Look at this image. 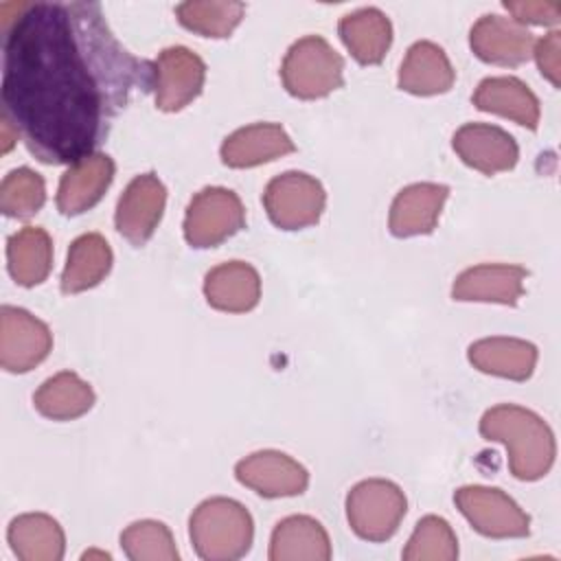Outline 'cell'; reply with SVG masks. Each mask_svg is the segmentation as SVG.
<instances>
[{
    "mask_svg": "<svg viewBox=\"0 0 561 561\" xmlns=\"http://www.w3.org/2000/svg\"><path fill=\"white\" fill-rule=\"evenodd\" d=\"M2 114L46 164H72L107 138L153 61L131 55L99 2H24L2 24Z\"/></svg>",
    "mask_w": 561,
    "mask_h": 561,
    "instance_id": "1",
    "label": "cell"
},
{
    "mask_svg": "<svg viewBox=\"0 0 561 561\" xmlns=\"http://www.w3.org/2000/svg\"><path fill=\"white\" fill-rule=\"evenodd\" d=\"M480 434L506 447L508 469L517 480L535 482L554 462L557 443L550 425L522 405L500 403L489 408L480 419Z\"/></svg>",
    "mask_w": 561,
    "mask_h": 561,
    "instance_id": "2",
    "label": "cell"
},
{
    "mask_svg": "<svg viewBox=\"0 0 561 561\" xmlns=\"http://www.w3.org/2000/svg\"><path fill=\"white\" fill-rule=\"evenodd\" d=\"M188 537L197 557L206 561H234L252 548L254 522L241 502L210 497L193 511Z\"/></svg>",
    "mask_w": 561,
    "mask_h": 561,
    "instance_id": "3",
    "label": "cell"
},
{
    "mask_svg": "<svg viewBox=\"0 0 561 561\" xmlns=\"http://www.w3.org/2000/svg\"><path fill=\"white\" fill-rule=\"evenodd\" d=\"M280 79L296 99H324L344 85V59L324 37L305 35L289 46Z\"/></svg>",
    "mask_w": 561,
    "mask_h": 561,
    "instance_id": "4",
    "label": "cell"
},
{
    "mask_svg": "<svg viewBox=\"0 0 561 561\" xmlns=\"http://www.w3.org/2000/svg\"><path fill=\"white\" fill-rule=\"evenodd\" d=\"M408 500L403 491L383 478L357 482L346 495V519L351 530L366 541L390 539L405 517Z\"/></svg>",
    "mask_w": 561,
    "mask_h": 561,
    "instance_id": "5",
    "label": "cell"
},
{
    "mask_svg": "<svg viewBox=\"0 0 561 561\" xmlns=\"http://www.w3.org/2000/svg\"><path fill=\"white\" fill-rule=\"evenodd\" d=\"M324 204V186L302 171H285L272 178L263 191L267 217L280 230H302L318 224Z\"/></svg>",
    "mask_w": 561,
    "mask_h": 561,
    "instance_id": "6",
    "label": "cell"
},
{
    "mask_svg": "<svg viewBox=\"0 0 561 561\" xmlns=\"http://www.w3.org/2000/svg\"><path fill=\"white\" fill-rule=\"evenodd\" d=\"M245 226V208L239 195L224 186H206L195 193L184 215V239L193 248H215Z\"/></svg>",
    "mask_w": 561,
    "mask_h": 561,
    "instance_id": "7",
    "label": "cell"
},
{
    "mask_svg": "<svg viewBox=\"0 0 561 561\" xmlns=\"http://www.w3.org/2000/svg\"><path fill=\"white\" fill-rule=\"evenodd\" d=\"M462 517L484 537L519 539L530 533V517L502 489L467 484L454 493Z\"/></svg>",
    "mask_w": 561,
    "mask_h": 561,
    "instance_id": "8",
    "label": "cell"
},
{
    "mask_svg": "<svg viewBox=\"0 0 561 561\" xmlns=\"http://www.w3.org/2000/svg\"><path fill=\"white\" fill-rule=\"evenodd\" d=\"M53 348L50 329L26 309L4 305L0 309V366L7 373H28Z\"/></svg>",
    "mask_w": 561,
    "mask_h": 561,
    "instance_id": "9",
    "label": "cell"
},
{
    "mask_svg": "<svg viewBox=\"0 0 561 561\" xmlns=\"http://www.w3.org/2000/svg\"><path fill=\"white\" fill-rule=\"evenodd\" d=\"M156 107L162 112H180L195 101L206 81L204 59L186 46H169L153 61Z\"/></svg>",
    "mask_w": 561,
    "mask_h": 561,
    "instance_id": "10",
    "label": "cell"
},
{
    "mask_svg": "<svg viewBox=\"0 0 561 561\" xmlns=\"http://www.w3.org/2000/svg\"><path fill=\"white\" fill-rule=\"evenodd\" d=\"M167 206V188L156 173L136 175L123 191L116 204L114 224L116 230L131 243L145 245L164 213Z\"/></svg>",
    "mask_w": 561,
    "mask_h": 561,
    "instance_id": "11",
    "label": "cell"
},
{
    "mask_svg": "<svg viewBox=\"0 0 561 561\" xmlns=\"http://www.w3.org/2000/svg\"><path fill=\"white\" fill-rule=\"evenodd\" d=\"M237 480L263 497H291L305 493L309 484L307 469L291 456L263 449L245 456L234 467Z\"/></svg>",
    "mask_w": 561,
    "mask_h": 561,
    "instance_id": "12",
    "label": "cell"
},
{
    "mask_svg": "<svg viewBox=\"0 0 561 561\" xmlns=\"http://www.w3.org/2000/svg\"><path fill=\"white\" fill-rule=\"evenodd\" d=\"M469 46L473 55L493 66H522L533 57L535 37L533 33L515 22L513 18L502 15H482L469 31Z\"/></svg>",
    "mask_w": 561,
    "mask_h": 561,
    "instance_id": "13",
    "label": "cell"
},
{
    "mask_svg": "<svg viewBox=\"0 0 561 561\" xmlns=\"http://www.w3.org/2000/svg\"><path fill=\"white\" fill-rule=\"evenodd\" d=\"M451 147L467 167L484 175L508 171L519 158L515 138L502 127L489 123H465L456 129Z\"/></svg>",
    "mask_w": 561,
    "mask_h": 561,
    "instance_id": "14",
    "label": "cell"
},
{
    "mask_svg": "<svg viewBox=\"0 0 561 561\" xmlns=\"http://www.w3.org/2000/svg\"><path fill=\"white\" fill-rule=\"evenodd\" d=\"M114 160L94 151L68 164L57 186V208L66 217L81 215L96 206L114 180Z\"/></svg>",
    "mask_w": 561,
    "mask_h": 561,
    "instance_id": "15",
    "label": "cell"
},
{
    "mask_svg": "<svg viewBox=\"0 0 561 561\" xmlns=\"http://www.w3.org/2000/svg\"><path fill=\"white\" fill-rule=\"evenodd\" d=\"M526 270L508 263H482L460 272L451 298L460 302H497L515 307L524 296Z\"/></svg>",
    "mask_w": 561,
    "mask_h": 561,
    "instance_id": "16",
    "label": "cell"
},
{
    "mask_svg": "<svg viewBox=\"0 0 561 561\" xmlns=\"http://www.w3.org/2000/svg\"><path fill=\"white\" fill-rule=\"evenodd\" d=\"M449 188L436 182H416L401 188L390 206L388 228L394 237H419L434 232Z\"/></svg>",
    "mask_w": 561,
    "mask_h": 561,
    "instance_id": "17",
    "label": "cell"
},
{
    "mask_svg": "<svg viewBox=\"0 0 561 561\" xmlns=\"http://www.w3.org/2000/svg\"><path fill=\"white\" fill-rule=\"evenodd\" d=\"M296 151L294 140L278 123H254L234 129L221 142V162L230 169H250Z\"/></svg>",
    "mask_w": 561,
    "mask_h": 561,
    "instance_id": "18",
    "label": "cell"
},
{
    "mask_svg": "<svg viewBox=\"0 0 561 561\" xmlns=\"http://www.w3.org/2000/svg\"><path fill=\"white\" fill-rule=\"evenodd\" d=\"M206 302L226 313H245L259 305L261 278L245 261H226L204 278Z\"/></svg>",
    "mask_w": 561,
    "mask_h": 561,
    "instance_id": "19",
    "label": "cell"
},
{
    "mask_svg": "<svg viewBox=\"0 0 561 561\" xmlns=\"http://www.w3.org/2000/svg\"><path fill=\"white\" fill-rule=\"evenodd\" d=\"M473 105L480 112H491L513 123L528 127L530 131L539 125V99L535 92L515 77H486L478 83L473 96Z\"/></svg>",
    "mask_w": 561,
    "mask_h": 561,
    "instance_id": "20",
    "label": "cell"
},
{
    "mask_svg": "<svg viewBox=\"0 0 561 561\" xmlns=\"http://www.w3.org/2000/svg\"><path fill=\"white\" fill-rule=\"evenodd\" d=\"M397 81L403 92L416 96H434L451 90L456 72L438 44L421 39L408 48Z\"/></svg>",
    "mask_w": 561,
    "mask_h": 561,
    "instance_id": "21",
    "label": "cell"
},
{
    "mask_svg": "<svg viewBox=\"0 0 561 561\" xmlns=\"http://www.w3.org/2000/svg\"><path fill=\"white\" fill-rule=\"evenodd\" d=\"M537 346L519 337H482L467 351L473 368L486 375L526 381L537 366Z\"/></svg>",
    "mask_w": 561,
    "mask_h": 561,
    "instance_id": "22",
    "label": "cell"
},
{
    "mask_svg": "<svg viewBox=\"0 0 561 561\" xmlns=\"http://www.w3.org/2000/svg\"><path fill=\"white\" fill-rule=\"evenodd\" d=\"M272 561H329L331 541L324 526L309 515L280 519L270 539Z\"/></svg>",
    "mask_w": 561,
    "mask_h": 561,
    "instance_id": "23",
    "label": "cell"
},
{
    "mask_svg": "<svg viewBox=\"0 0 561 561\" xmlns=\"http://www.w3.org/2000/svg\"><path fill=\"white\" fill-rule=\"evenodd\" d=\"M337 33L353 59L364 66L379 64L392 44V24L375 7L346 13L337 24Z\"/></svg>",
    "mask_w": 561,
    "mask_h": 561,
    "instance_id": "24",
    "label": "cell"
},
{
    "mask_svg": "<svg viewBox=\"0 0 561 561\" xmlns=\"http://www.w3.org/2000/svg\"><path fill=\"white\" fill-rule=\"evenodd\" d=\"M7 539L20 561H59L66 550L59 522L46 513L18 515L9 524Z\"/></svg>",
    "mask_w": 561,
    "mask_h": 561,
    "instance_id": "25",
    "label": "cell"
},
{
    "mask_svg": "<svg viewBox=\"0 0 561 561\" xmlns=\"http://www.w3.org/2000/svg\"><path fill=\"white\" fill-rule=\"evenodd\" d=\"M112 248L99 232L77 237L68 248V259L61 272V291L79 294L96 287L112 270Z\"/></svg>",
    "mask_w": 561,
    "mask_h": 561,
    "instance_id": "26",
    "label": "cell"
},
{
    "mask_svg": "<svg viewBox=\"0 0 561 561\" xmlns=\"http://www.w3.org/2000/svg\"><path fill=\"white\" fill-rule=\"evenodd\" d=\"M7 267L22 287H35L46 280L53 267V241L39 226H24L7 241Z\"/></svg>",
    "mask_w": 561,
    "mask_h": 561,
    "instance_id": "27",
    "label": "cell"
},
{
    "mask_svg": "<svg viewBox=\"0 0 561 561\" xmlns=\"http://www.w3.org/2000/svg\"><path fill=\"white\" fill-rule=\"evenodd\" d=\"M94 390L72 370L48 377L33 394L35 410L53 421H72L94 405Z\"/></svg>",
    "mask_w": 561,
    "mask_h": 561,
    "instance_id": "28",
    "label": "cell"
},
{
    "mask_svg": "<svg viewBox=\"0 0 561 561\" xmlns=\"http://www.w3.org/2000/svg\"><path fill=\"white\" fill-rule=\"evenodd\" d=\"M245 13L243 2L188 0L175 7L178 22L202 37H228Z\"/></svg>",
    "mask_w": 561,
    "mask_h": 561,
    "instance_id": "29",
    "label": "cell"
},
{
    "mask_svg": "<svg viewBox=\"0 0 561 561\" xmlns=\"http://www.w3.org/2000/svg\"><path fill=\"white\" fill-rule=\"evenodd\" d=\"M121 548L131 561H178L171 530L156 519H140L121 533Z\"/></svg>",
    "mask_w": 561,
    "mask_h": 561,
    "instance_id": "30",
    "label": "cell"
},
{
    "mask_svg": "<svg viewBox=\"0 0 561 561\" xmlns=\"http://www.w3.org/2000/svg\"><path fill=\"white\" fill-rule=\"evenodd\" d=\"M401 557L405 561H454L458 557L456 533L443 517L425 515L419 519Z\"/></svg>",
    "mask_w": 561,
    "mask_h": 561,
    "instance_id": "31",
    "label": "cell"
},
{
    "mask_svg": "<svg viewBox=\"0 0 561 561\" xmlns=\"http://www.w3.org/2000/svg\"><path fill=\"white\" fill-rule=\"evenodd\" d=\"M46 202V184L39 173L28 167L13 169L0 184V210L13 219H28Z\"/></svg>",
    "mask_w": 561,
    "mask_h": 561,
    "instance_id": "32",
    "label": "cell"
},
{
    "mask_svg": "<svg viewBox=\"0 0 561 561\" xmlns=\"http://www.w3.org/2000/svg\"><path fill=\"white\" fill-rule=\"evenodd\" d=\"M504 9L522 26H554L561 20V2L557 0H504Z\"/></svg>",
    "mask_w": 561,
    "mask_h": 561,
    "instance_id": "33",
    "label": "cell"
},
{
    "mask_svg": "<svg viewBox=\"0 0 561 561\" xmlns=\"http://www.w3.org/2000/svg\"><path fill=\"white\" fill-rule=\"evenodd\" d=\"M533 57L539 66V72L554 85H561V33L550 31L539 42H535Z\"/></svg>",
    "mask_w": 561,
    "mask_h": 561,
    "instance_id": "34",
    "label": "cell"
},
{
    "mask_svg": "<svg viewBox=\"0 0 561 561\" xmlns=\"http://www.w3.org/2000/svg\"><path fill=\"white\" fill-rule=\"evenodd\" d=\"M20 138V131L15 129V125L2 114V151L7 153L11 147H13V142Z\"/></svg>",
    "mask_w": 561,
    "mask_h": 561,
    "instance_id": "35",
    "label": "cell"
}]
</instances>
